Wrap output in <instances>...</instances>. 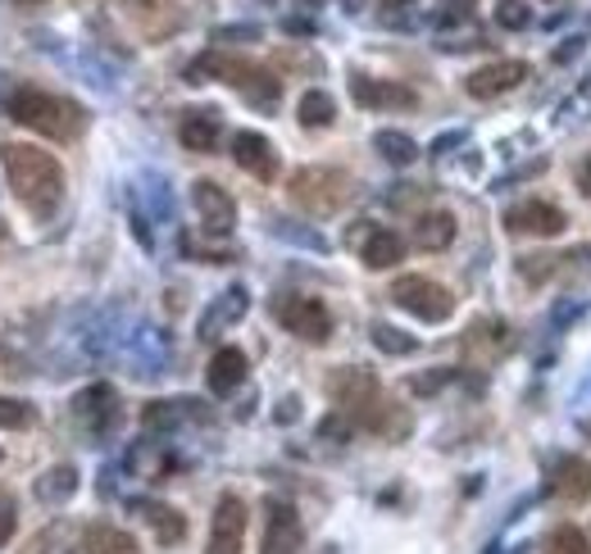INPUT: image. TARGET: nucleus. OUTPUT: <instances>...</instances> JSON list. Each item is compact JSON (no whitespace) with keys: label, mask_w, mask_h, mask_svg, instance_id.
I'll list each match as a JSON object with an SVG mask.
<instances>
[{"label":"nucleus","mask_w":591,"mask_h":554,"mask_svg":"<svg viewBox=\"0 0 591 554\" xmlns=\"http://www.w3.org/2000/svg\"><path fill=\"white\" fill-rule=\"evenodd\" d=\"M0 164H6V182L14 200L32 214V218H51L64 200V164L42 151V145H28V141H14L0 151Z\"/></svg>","instance_id":"obj_1"},{"label":"nucleus","mask_w":591,"mask_h":554,"mask_svg":"<svg viewBox=\"0 0 591 554\" xmlns=\"http://www.w3.org/2000/svg\"><path fill=\"white\" fill-rule=\"evenodd\" d=\"M327 391H332V400H337V410L364 432H378V436H391V441H400L405 432H410V414H405L400 404L378 387V378L364 373V368H342V373H332Z\"/></svg>","instance_id":"obj_2"},{"label":"nucleus","mask_w":591,"mask_h":554,"mask_svg":"<svg viewBox=\"0 0 591 554\" xmlns=\"http://www.w3.org/2000/svg\"><path fill=\"white\" fill-rule=\"evenodd\" d=\"M10 119L36 137H51V141H73V137H83L87 128V115H83V105H73L55 91H19L10 100Z\"/></svg>","instance_id":"obj_3"},{"label":"nucleus","mask_w":591,"mask_h":554,"mask_svg":"<svg viewBox=\"0 0 591 554\" xmlns=\"http://www.w3.org/2000/svg\"><path fill=\"white\" fill-rule=\"evenodd\" d=\"M287 196H291L296 209H305L314 218H332L337 209L351 205L355 177L346 169H332V164H305L287 177Z\"/></svg>","instance_id":"obj_4"},{"label":"nucleus","mask_w":591,"mask_h":554,"mask_svg":"<svg viewBox=\"0 0 591 554\" xmlns=\"http://www.w3.org/2000/svg\"><path fill=\"white\" fill-rule=\"evenodd\" d=\"M187 73H192V83H205V73H209V78H218V83H228L233 91H241L250 105H278V96H282V83L273 78V73L260 68V64H250V59H241V55H205Z\"/></svg>","instance_id":"obj_5"},{"label":"nucleus","mask_w":591,"mask_h":554,"mask_svg":"<svg viewBox=\"0 0 591 554\" xmlns=\"http://www.w3.org/2000/svg\"><path fill=\"white\" fill-rule=\"evenodd\" d=\"M391 301H396L405 314H415L419 323H447V318L455 314V295L441 286V282L423 278V273L396 278V282H391Z\"/></svg>","instance_id":"obj_6"},{"label":"nucleus","mask_w":591,"mask_h":554,"mask_svg":"<svg viewBox=\"0 0 591 554\" xmlns=\"http://www.w3.org/2000/svg\"><path fill=\"white\" fill-rule=\"evenodd\" d=\"M273 318L291 332V337H301L310 346H323L332 337V314H327L323 301H314V295H296V291L278 295V301H273Z\"/></svg>","instance_id":"obj_7"},{"label":"nucleus","mask_w":591,"mask_h":554,"mask_svg":"<svg viewBox=\"0 0 591 554\" xmlns=\"http://www.w3.org/2000/svg\"><path fill=\"white\" fill-rule=\"evenodd\" d=\"M246 523H250V513H246V500L224 491L214 504V519H209V545L205 554H241L246 545Z\"/></svg>","instance_id":"obj_8"},{"label":"nucleus","mask_w":591,"mask_h":554,"mask_svg":"<svg viewBox=\"0 0 591 554\" xmlns=\"http://www.w3.org/2000/svg\"><path fill=\"white\" fill-rule=\"evenodd\" d=\"M505 228H509V232H524V237L550 241V237H565L569 218H565L560 205H550V200H524V205L505 209Z\"/></svg>","instance_id":"obj_9"},{"label":"nucleus","mask_w":591,"mask_h":554,"mask_svg":"<svg viewBox=\"0 0 591 554\" xmlns=\"http://www.w3.org/2000/svg\"><path fill=\"white\" fill-rule=\"evenodd\" d=\"M192 205H196V214H201L205 232L228 237V232L237 228V205H233V196H228L224 187H218V182L196 177V182H192Z\"/></svg>","instance_id":"obj_10"},{"label":"nucleus","mask_w":591,"mask_h":554,"mask_svg":"<svg viewBox=\"0 0 591 554\" xmlns=\"http://www.w3.org/2000/svg\"><path fill=\"white\" fill-rule=\"evenodd\" d=\"M305 550V523L296 504L287 500H269V523H265V545L260 554H301Z\"/></svg>","instance_id":"obj_11"},{"label":"nucleus","mask_w":591,"mask_h":554,"mask_svg":"<svg viewBox=\"0 0 591 554\" xmlns=\"http://www.w3.org/2000/svg\"><path fill=\"white\" fill-rule=\"evenodd\" d=\"M528 78V64L524 59H496V64H483V68H473L469 78H464V91L473 100H496L505 91H514Z\"/></svg>","instance_id":"obj_12"},{"label":"nucleus","mask_w":591,"mask_h":554,"mask_svg":"<svg viewBox=\"0 0 591 554\" xmlns=\"http://www.w3.org/2000/svg\"><path fill=\"white\" fill-rule=\"evenodd\" d=\"M233 160H237V169H246L250 177H260V182H278V173H282L278 151H273V141L265 132H237L233 137Z\"/></svg>","instance_id":"obj_13"},{"label":"nucleus","mask_w":591,"mask_h":554,"mask_svg":"<svg viewBox=\"0 0 591 554\" xmlns=\"http://www.w3.org/2000/svg\"><path fill=\"white\" fill-rule=\"evenodd\" d=\"M351 96L364 109H415L419 105V91L415 87L387 83V78H364V73H355V78H351Z\"/></svg>","instance_id":"obj_14"},{"label":"nucleus","mask_w":591,"mask_h":554,"mask_svg":"<svg viewBox=\"0 0 591 554\" xmlns=\"http://www.w3.org/2000/svg\"><path fill=\"white\" fill-rule=\"evenodd\" d=\"M123 10L141 28V36H151V42H164V36L178 32V23H182L178 0H123Z\"/></svg>","instance_id":"obj_15"},{"label":"nucleus","mask_w":591,"mask_h":554,"mask_svg":"<svg viewBox=\"0 0 591 554\" xmlns=\"http://www.w3.org/2000/svg\"><path fill=\"white\" fill-rule=\"evenodd\" d=\"M218 137H224V119H218V109H187L182 123H178V141L187 145L192 155H214Z\"/></svg>","instance_id":"obj_16"},{"label":"nucleus","mask_w":591,"mask_h":554,"mask_svg":"<svg viewBox=\"0 0 591 554\" xmlns=\"http://www.w3.org/2000/svg\"><path fill=\"white\" fill-rule=\"evenodd\" d=\"M73 414H78L92 432H109L119 423V395H115V387H87L78 400H73Z\"/></svg>","instance_id":"obj_17"},{"label":"nucleus","mask_w":591,"mask_h":554,"mask_svg":"<svg viewBox=\"0 0 591 554\" xmlns=\"http://www.w3.org/2000/svg\"><path fill=\"white\" fill-rule=\"evenodd\" d=\"M546 491H550V496H560V500H587V496H591V464L565 455L556 468H550Z\"/></svg>","instance_id":"obj_18"},{"label":"nucleus","mask_w":591,"mask_h":554,"mask_svg":"<svg viewBox=\"0 0 591 554\" xmlns=\"http://www.w3.org/2000/svg\"><path fill=\"white\" fill-rule=\"evenodd\" d=\"M246 350H237V346H224L214 359H209V368H205V382H209V391L214 395H233L241 382H246Z\"/></svg>","instance_id":"obj_19"},{"label":"nucleus","mask_w":591,"mask_h":554,"mask_svg":"<svg viewBox=\"0 0 591 554\" xmlns=\"http://www.w3.org/2000/svg\"><path fill=\"white\" fill-rule=\"evenodd\" d=\"M359 260H364V269H396L400 260H405V237H396L391 228H368V237H364V246H359Z\"/></svg>","instance_id":"obj_20"},{"label":"nucleus","mask_w":591,"mask_h":554,"mask_svg":"<svg viewBox=\"0 0 591 554\" xmlns=\"http://www.w3.org/2000/svg\"><path fill=\"white\" fill-rule=\"evenodd\" d=\"M137 513L146 523H151V532H155V541L160 545H178L182 536H187V519L173 509V504H160V500H137Z\"/></svg>","instance_id":"obj_21"},{"label":"nucleus","mask_w":591,"mask_h":554,"mask_svg":"<svg viewBox=\"0 0 591 554\" xmlns=\"http://www.w3.org/2000/svg\"><path fill=\"white\" fill-rule=\"evenodd\" d=\"M78 554H137V536L115 523H92L78 541Z\"/></svg>","instance_id":"obj_22"},{"label":"nucleus","mask_w":591,"mask_h":554,"mask_svg":"<svg viewBox=\"0 0 591 554\" xmlns=\"http://www.w3.org/2000/svg\"><path fill=\"white\" fill-rule=\"evenodd\" d=\"M246 309H250V295H246V286H228V291L214 301V309L201 318V337H218V327H228V323L246 318Z\"/></svg>","instance_id":"obj_23"},{"label":"nucleus","mask_w":591,"mask_h":554,"mask_svg":"<svg viewBox=\"0 0 591 554\" xmlns=\"http://www.w3.org/2000/svg\"><path fill=\"white\" fill-rule=\"evenodd\" d=\"M455 241V214L447 209H432L415 218V246L419 250H447Z\"/></svg>","instance_id":"obj_24"},{"label":"nucleus","mask_w":591,"mask_h":554,"mask_svg":"<svg viewBox=\"0 0 591 554\" xmlns=\"http://www.w3.org/2000/svg\"><path fill=\"white\" fill-rule=\"evenodd\" d=\"M73 491H78V468L73 464H55L51 472L36 477V496H42L46 504H64Z\"/></svg>","instance_id":"obj_25"},{"label":"nucleus","mask_w":591,"mask_h":554,"mask_svg":"<svg viewBox=\"0 0 591 554\" xmlns=\"http://www.w3.org/2000/svg\"><path fill=\"white\" fill-rule=\"evenodd\" d=\"M296 119H301V128H332V119H337V100L319 87H310L301 96V105H296Z\"/></svg>","instance_id":"obj_26"},{"label":"nucleus","mask_w":591,"mask_h":554,"mask_svg":"<svg viewBox=\"0 0 591 554\" xmlns=\"http://www.w3.org/2000/svg\"><path fill=\"white\" fill-rule=\"evenodd\" d=\"M374 151H378L387 164L405 169V164H415V160H419V141H415V137H405V132L383 128V132H374Z\"/></svg>","instance_id":"obj_27"},{"label":"nucleus","mask_w":591,"mask_h":554,"mask_svg":"<svg viewBox=\"0 0 591 554\" xmlns=\"http://www.w3.org/2000/svg\"><path fill=\"white\" fill-rule=\"evenodd\" d=\"M368 337H374V346H378L383 355H415V350H419V341L410 337V332H400V327H391V323H374V327H368Z\"/></svg>","instance_id":"obj_28"},{"label":"nucleus","mask_w":591,"mask_h":554,"mask_svg":"<svg viewBox=\"0 0 591 554\" xmlns=\"http://www.w3.org/2000/svg\"><path fill=\"white\" fill-rule=\"evenodd\" d=\"M546 554H591L587 532H582V528H573V523H560L556 532L546 536Z\"/></svg>","instance_id":"obj_29"},{"label":"nucleus","mask_w":591,"mask_h":554,"mask_svg":"<svg viewBox=\"0 0 591 554\" xmlns=\"http://www.w3.org/2000/svg\"><path fill=\"white\" fill-rule=\"evenodd\" d=\"M36 423V410L28 400H14V395H0V427L6 432H23Z\"/></svg>","instance_id":"obj_30"},{"label":"nucleus","mask_w":591,"mask_h":554,"mask_svg":"<svg viewBox=\"0 0 591 554\" xmlns=\"http://www.w3.org/2000/svg\"><path fill=\"white\" fill-rule=\"evenodd\" d=\"M496 23L505 32H524V28H533V6H524V0H501V6H496Z\"/></svg>","instance_id":"obj_31"},{"label":"nucleus","mask_w":591,"mask_h":554,"mask_svg":"<svg viewBox=\"0 0 591 554\" xmlns=\"http://www.w3.org/2000/svg\"><path fill=\"white\" fill-rule=\"evenodd\" d=\"M560 115H565V123H587L591 119V78L578 83V91L560 105Z\"/></svg>","instance_id":"obj_32"},{"label":"nucleus","mask_w":591,"mask_h":554,"mask_svg":"<svg viewBox=\"0 0 591 554\" xmlns=\"http://www.w3.org/2000/svg\"><path fill=\"white\" fill-rule=\"evenodd\" d=\"M14 528H19V504H14V500H0V550L10 545Z\"/></svg>","instance_id":"obj_33"},{"label":"nucleus","mask_w":591,"mask_h":554,"mask_svg":"<svg viewBox=\"0 0 591 554\" xmlns=\"http://www.w3.org/2000/svg\"><path fill=\"white\" fill-rule=\"evenodd\" d=\"M51 545H55V532L46 528V532H36V536H32V541H28L19 554H51Z\"/></svg>","instance_id":"obj_34"},{"label":"nucleus","mask_w":591,"mask_h":554,"mask_svg":"<svg viewBox=\"0 0 591 554\" xmlns=\"http://www.w3.org/2000/svg\"><path fill=\"white\" fill-rule=\"evenodd\" d=\"M573 55H582V36H565V46L556 51V64H569Z\"/></svg>","instance_id":"obj_35"},{"label":"nucleus","mask_w":591,"mask_h":554,"mask_svg":"<svg viewBox=\"0 0 591 554\" xmlns=\"http://www.w3.org/2000/svg\"><path fill=\"white\" fill-rule=\"evenodd\" d=\"M578 187L591 196V155H587V160H582V169H578Z\"/></svg>","instance_id":"obj_36"},{"label":"nucleus","mask_w":591,"mask_h":554,"mask_svg":"<svg viewBox=\"0 0 591 554\" xmlns=\"http://www.w3.org/2000/svg\"><path fill=\"white\" fill-rule=\"evenodd\" d=\"M582 436H587V441H591V419H582Z\"/></svg>","instance_id":"obj_37"},{"label":"nucleus","mask_w":591,"mask_h":554,"mask_svg":"<svg viewBox=\"0 0 591 554\" xmlns=\"http://www.w3.org/2000/svg\"><path fill=\"white\" fill-rule=\"evenodd\" d=\"M68 554H78V550H68Z\"/></svg>","instance_id":"obj_38"}]
</instances>
